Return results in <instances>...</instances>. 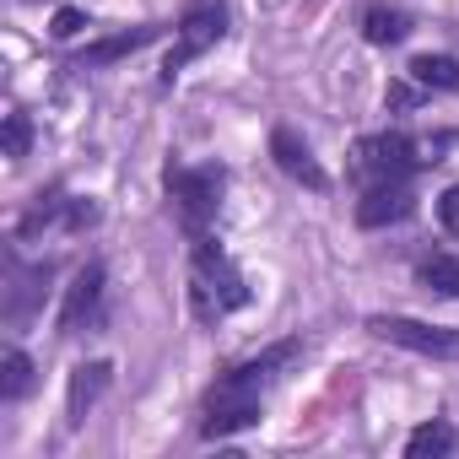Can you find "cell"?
Segmentation results:
<instances>
[{"label": "cell", "mask_w": 459, "mask_h": 459, "mask_svg": "<svg viewBox=\"0 0 459 459\" xmlns=\"http://www.w3.org/2000/svg\"><path fill=\"white\" fill-rule=\"evenodd\" d=\"M298 351H303V341H276V346H265L260 357H249V362H238V368H227V373L205 389L200 437L216 443V437H233V432L255 427L260 411H265V394L281 384V373L298 362Z\"/></svg>", "instance_id": "1"}, {"label": "cell", "mask_w": 459, "mask_h": 459, "mask_svg": "<svg viewBox=\"0 0 459 459\" xmlns=\"http://www.w3.org/2000/svg\"><path fill=\"white\" fill-rule=\"evenodd\" d=\"M189 308H195L200 325H216V319H227V314L249 308V281H244V271L211 244V233H205V238H189Z\"/></svg>", "instance_id": "2"}, {"label": "cell", "mask_w": 459, "mask_h": 459, "mask_svg": "<svg viewBox=\"0 0 459 459\" xmlns=\"http://www.w3.org/2000/svg\"><path fill=\"white\" fill-rule=\"evenodd\" d=\"M168 184V200H173V216L189 238H205V227L216 221L221 211V189H227V168L221 162H200V168H184V162H168L162 173Z\"/></svg>", "instance_id": "3"}, {"label": "cell", "mask_w": 459, "mask_h": 459, "mask_svg": "<svg viewBox=\"0 0 459 459\" xmlns=\"http://www.w3.org/2000/svg\"><path fill=\"white\" fill-rule=\"evenodd\" d=\"M421 168H427V157H421V146H416L405 130L368 135V141H357V157H351V178H357L362 189H378V184H411Z\"/></svg>", "instance_id": "4"}, {"label": "cell", "mask_w": 459, "mask_h": 459, "mask_svg": "<svg viewBox=\"0 0 459 459\" xmlns=\"http://www.w3.org/2000/svg\"><path fill=\"white\" fill-rule=\"evenodd\" d=\"M173 33H178V39H173L168 60H162V76H168V82H173L178 71H189L200 55H211V49L227 39V6H221V0H195V6H184V17H178Z\"/></svg>", "instance_id": "5"}, {"label": "cell", "mask_w": 459, "mask_h": 459, "mask_svg": "<svg viewBox=\"0 0 459 459\" xmlns=\"http://www.w3.org/2000/svg\"><path fill=\"white\" fill-rule=\"evenodd\" d=\"M368 330L389 346H405L416 357H437V362H459V330L454 325H427L411 314H373Z\"/></svg>", "instance_id": "6"}, {"label": "cell", "mask_w": 459, "mask_h": 459, "mask_svg": "<svg viewBox=\"0 0 459 459\" xmlns=\"http://www.w3.org/2000/svg\"><path fill=\"white\" fill-rule=\"evenodd\" d=\"M103 265H82L76 281L65 287V303H60V335H82V330H98L103 325Z\"/></svg>", "instance_id": "7"}, {"label": "cell", "mask_w": 459, "mask_h": 459, "mask_svg": "<svg viewBox=\"0 0 459 459\" xmlns=\"http://www.w3.org/2000/svg\"><path fill=\"white\" fill-rule=\"evenodd\" d=\"M271 157H276V168H281L292 184H303V189H314V195H325V189H330V173L319 168V157L308 152V141H303L298 130L276 125V130H271Z\"/></svg>", "instance_id": "8"}, {"label": "cell", "mask_w": 459, "mask_h": 459, "mask_svg": "<svg viewBox=\"0 0 459 459\" xmlns=\"http://www.w3.org/2000/svg\"><path fill=\"white\" fill-rule=\"evenodd\" d=\"M49 276H55L49 260H44V265H22L17 255H6V325H22V319L39 308Z\"/></svg>", "instance_id": "9"}, {"label": "cell", "mask_w": 459, "mask_h": 459, "mask_svg": "<svg viewBox=\"0 0 459 459\" xmlns=\"http://www.w3.org/2000/svg\"><path fill=\"white\" fill-rule=\"evenodd\" d=\"M157 39H162L157 22H146V28H125V33H108V39H98V44H87V49L76 55V71H103V65H114V60H125V55L157 44Z\"/></svg>", "instance_id": "10"}, {"label": "cell", "mask_w": 459, "mask_h": 459, "mask_svg": "<svg viewBox=\"0 0 459 459\" xmlns=\"http://www.w3.org/2000/svg\"><path fill=\"white\" fill-rule=\"evenodd\" d=\"M411 211H416L411 184H378V189H362V200H357L362 227H389V221H405Z\"/></svg>", "instance_id": "11"}, {"label": "cell", "mask_w": 459, "mask_h": 459, "mask_svg": "<svg viewBox=\"0 0 459 459\" xmlns=\"http://www.w3.org/2000/svg\"><path fill=\"white\" fill-rule=\"evenodd\" d=\"M108 378H114V368H108V362H82V368L71 373V394H65V421H71V427H82V421H87V411L103 400Z\"/></svg>", "instance_id": "12"}, {"label": "cell", "mask_w": 459, "mask_h": 459, "mask_svg": "<svg viewBox=\"0 0 459 459\" xmlns=\"http://www.w3.org/2000/svg\"><path fill=\"white\" fill-rule=\"evenodd\" d=\"M362 39L378 44V49H384V44H405V39H411V12L373 0V6H362Z\"/></svg>", "instance_id": "13"}, {"label": "cell", "mask_w": 459, "mask_h": 459, "mask_svg": "<svg viewBox=\"0 0 459 459\" xmlns=\"http://www.w3.org/2000/svg\"><path fill=\"white\" fill-rule=\"evenodd\" d=\"M454 448H459V432H454L443 416L421 421V427L405 437V459H443V454H454Z\"/></svg>", "instance_id": "14"}, {"label": "cell", "mask_w": 459, "mask_h": 459, "mask_svg": "<svg viewBox=\"0 0 459 459\" xmlns=\"http://www.w3.org/2000/svg\"><path fill=\"white\" fill-rule=\"evenodd\" d=\"M65 211H71V195H65L60 184H55V189H44V195L28 205V216L17 221V238H39L44 227H55V221L65 227Z\"/></svg>", "instance_id": "15"}, {"label": "cell", "mask_w": 459, "mask_h": 459, "mask_svg": "<svg viewBox=\"0 0 459 459\" xmlns=\"http://www.w3.org/2000/svg\"><path fill=\"white\" fill-rule=\"evenodd\" d=\"M411 82L427 87V92H459V60L454 55H416Z\"/></svg>", "instance_id": "16"}, {"label": "cell", "mask_w": 459, "mask_h": 459, "mask_svg": "<svg viewBox=\"0 0 459 459\" xmlns=\"http://www.w3.org/2000/svg\"><path fill=\"white\" fill-rule=\"evenodd\" d=\"M28 389H33V357H28L22 346H12L6 357H0V400L12 405V400H22Z\"/></svg>", "instance_id": "17"}, {"label": "cell", "mask_w": 459, "mask_h": 459, "mask_svg": "<svg viewBox=\"0 0 459 459\" xmlns=\"http://www.w3.org/2000/svg\"><path fill=\"white\" fill-rule=\"evenodd\" d=\"M416 276H421L427 292H437V298H459V260H454V255H427V260L416 265Z\"/></svg>", "instance_id": "18"}, {"label": "cell", "mask_w": 459, "mask_h": 459, "mask_svg": "<svg viewBox=\"0 0 459 459\" xmlns=\"http://www.w3.org/2000/svg\"><path fill=\"white\" fill-rule=\"evenodd\" d=\"M28 152H33V119L22 108H12L6 114V162H22Z\"/></svg>", "instance_id": "19"}, {"label": "cell", "mask_w": 459, "mask_h": 459, "mask_svg": "<svg viewBox=\"0 0 459 459\" xmlns=\"http://www.w3.org/2000/svg\"><path fill=\"white\" fill-rule=\"evenodd\" d=\"M82 28H92V22H87V12H76V6H60V12H55V28H49V33H55L60 44H71V39H76Z\"/></svg>", "instance_id": "20"}, {"label": "cell", "mask_w": 459, "mask_h": 459, "mask_svg": "<svg viewBox=\"0 0 459 459\" xmlns=\"http://www.w3.org/2000/svg\"><path fill=\"white\" fill-rule=\"evenodd\" d=\"M92 221H98V205H92V200H71V211H65V233H87Z\"/></svg>", "instance_id": "21"}, {"label": "cell", "mask_w": 459, "mask_h": 459, "mask_svg": "<svg viewBox=\"0 0 459 459\" xmlns=\"http://www.w3.org/2000/svg\"><path fill=\"white\" fill-rule=\"evenodd\" d=\"M437 221L459 238V184H454V189H443V200H437Z\"/></svg>", "instance_id": "22"}, {"label": "cell", "mask_w": 459, "mask_h": 459, "mask_svg": "<svg viewBox=\"0 0 459 459\" xmlns=\"http://www.w3.org/2000/svg\"><path fill=\"white\" fill-rule=\"evenodd\" d=\"M421 92H427V87H405V82H394L384 103H389V108H416V103H421Z\"/></svg>", "instance_id": "23"}]
</instances>
